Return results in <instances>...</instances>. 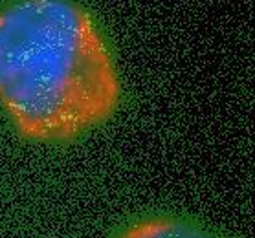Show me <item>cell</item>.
<instances>
[{
    "label": "cell",
    "instance_id": "2",
    "mask_svg": "<svg viewBox=\"0 0 255 238\" xmlns=\"http://www.w3.org/2000/svg\"><path fill=\"white\" fill-rule=\"evenodd\" d=\"M116 238H209L198 227L171 216H152L127 227Z\"/></svg>",
    "mask_w": 255,
    "mask_h": 238
},
{
    "label": "cell",
    "instance_id": "1",
    "mask_svg": "<svg viewBox=\"0 0 255 238\" xmlns=\"http://www.w3.org/2000/svg\"><path fill=\"white\" fill-rule=\"evenodd\" d=\"M112 53L72 0H15L0 9V106L22 138L68 141L116 112Z\"/></svg>",
    "mask_w": 255,
    "mask_h": 238
}]
</instances>
